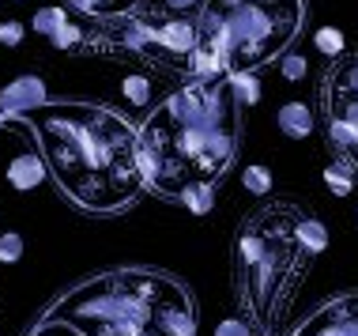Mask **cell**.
<instances>
[{"label": "cell", "mask_w": 358, "mask_h": 336, "mask_svg": "<svg viewBox=\"0 0 358 336\" xmlns=\"http://www.w3.org/2000/svg\"><path fill=\"white\" fill-rule=\"evenodd\" d=\"M61 23H69V12H64V8H38L34 19H31V31H38V34L50 38Z\"/></svg>", "instance_id": "20"}, {"label": "cell", "mask_w": 358, "mask_h": 336, "mask_svg": "<svg viewBox=\"0 0 358 336\" xmlns=\"http://www.w3.org/2000/svg\"><path fill=\"white\" fill-rule=\"evenodd\" d=\"M279 132H283V136H290V140H306L309 132H313V110L306 106V102H283V106H279Z\"/></svg>", "instance_id": "11"}, {"label": "cell", "mask_w": 358, "mask_h": 336, "mask_svg": "<svg viewBox=\"0 0 358 336\" xmlns=\"http://www.w3.org/2000/svg\"><path fill=\"white\" fill-rule=\"evenodd\" d=\"M50 178V167H45L42 151H19V155L8 162V186L19 189V193H31L42 181Z\"/></svg>", "instance_id": "10"}, {"label": "cell", "mask_w": 358, "mask_h": 336, "mask_svg": "<svg viewBox=\"0 0 358 336\" xmlns=\"http://www.w3.org/2000/svg\"><path fill=\"white\" fill-rule=\"evenodd\" d=\"M302 219L306 208L294 200H264L234 227L230 276L253 336H283L294 295L309 276L313 253L298 234Z\"/></svg>", "instance_id": "4"}, {"label": "cell", "mask_w": 358, "mask_h": 336, "mask_svg": "<svg viewBox=\"0 0 358 336\" xmlns=\"http://www.w3.org/2000/svg\"><path fill=\"white\" fill-rule=\"evenodd\" d=\"M69 4L76 8V12L110 23V19H129L143 4V0H69Z\"/></svg>", "instance_id": "12"}, {"label": "cell", "mask_w": 358, "mask_h": 336, "mask_svg": "<svg viewBox=\"0 0 358 336\" xmlns=\"http://www.w3.org/2000/svg\"><path fill=\"white\" fill-rule=\"evenodd\" d=\"M151 76H129V80H121V94L124 102H132V106H151Z\"/></svg>", "instance_id": "18"}, {"label": "cell", "mask_w": 358, "mask_h": 336, "mask_svg": "<svg viewBox=\"0 0 358 336\" xmlns=\"http://www.w3.org/2000/svg\"><path fill=\"white\" fill-rule=\"evenodd\" d=\"M313 46L321 50L324 57H340V53H347V42H343V34L336 31V27H321V31L313 34Z\"/></svg>", "instance_id": "21"}, {"label": "cell", "mask_w": 358, "mask_h": 336, "mask_svg": "<svg viewBox=\"0 0 358 336\" xmlns=\"http://www.w3.org/2000/svg\"><path fill=\"white\" fill-rule=\"evenodd\" d=\"M215 336H253V329H249L245 318H227L215 325Z\"/></svg>", "instance_id": "25"}, {"label": "cell", "mask_w": 358, "mask_h": 336, "mask_svg": "<svg viewBox=\"0 0 358 336\" xmlns=\"http://www.w3.org/2000/svg\"><path fill=\"white\" fill-rule=\"evenodd\" d=\"M50 46L53 50H80V46H87V31L76 23V19H69V23H61L50 34Z\"/></svg>", "instance_id": "17"}, {"label": "cell", "mask_w": 358, "mask_h": 336, "mask_svg": "<svg viewBox=\"0 0 358 336\" xmlns=\"http://www.w3.org/2000/svg\"><path fill=\"white\" fill-rule=\"evenodd\" d=\"M45 102H50V94H45V83L38 76H19V80H12L0 91V113H4V121H23L27 113L45 106Z\"/></svg>", "instance_id": "8"}, {"label": "cell", "mask_w": 358, "mask_h": 336, "mask_svg": "<svg viewBox=\"0 0 358 336\" xmlns=\"http://www.w3.org/2000/svg\"><path fill=\"white\" fill-rule=\"evenodd\" d=\"M355 181H358V170L351 167V162H332V167L324 170V186L332 189L336 197H351L355 193Z\"/></svg>", "instance_id": "14"}, {"label": "cell", "mask_w": 358, "mask_h": 336, "mask_svg": "<svg viewBox=\"0 0 358 336\" xmlns=\"http://www.w3.org/2000/svg\"><path fill=\"white\" fill-rule=\"evenodd\" d=\"M241 186H245L253 197H268L272 193V170L268 167H245L241 170Z\"/></svg>", "instance_id": "19"}, {"label": "cell", "mask_w": 358, "mask_h": 336, "mask_svg": "<svg viewBox=\"0 0 358 336\" xmlns=\"http://www.w3.org/2000/svg\"><path fill=\"white\" fill-rule=\"evenodd\" d=\"M19 257H23V238L15 230H4L0 234V265H15Z\"/></svg>", "instance_id": "23"}, {"label": "cell", "mask_w": 358, "mask_h": 336, "mask_svg": "<svg viewBox=\"0 0 358 336\" xmlns=\"http://www.w3.org/2000/svg\"><path fill=\"white\" fill-rule=\"evenodd\" d=\"M162 4H166L170 15H185V12H192V8H200L204 0H162Z\"/></svg>", "instance_id": "26"}, {"label": "cell", "mask_w": 358, "mask_h": 336, "mask_svg": "<svg viewBox=\"0 0 358 336\" xmlns=\"http://www.w3.org/2000/svg\"><path fill=\"white\" fill-rule=\"evenodd\" d=\"M4 125H8V121H4V113H0V129H4Z\"/></svg>", "instance_id": "27"}, {"label": "cell", "mask_w": 358, "mask_h": 336, "mask_svg": "<svg viewBox=\"0 0 358 336\" xmlns=\"http://www.w3.org/2000/svg\"><path fill=\"white\" fill-rule=\"evenodd\" d=\"M279 69H283L287 83H302V76L309 72V64H306L302 53H283V57H279Z\"/></svg>", "instance_id": "22"}, {"label": "cell", "mask_w": 358, "mask_h": 336, "mask_svg": "<svg viewBox=\"0 0 358 336\" xmlns=\"http://www.w3.org/2000/svg\"><path fill=\"white\" fill-rule=\"evenodd\" d=\"M298 234H302V242H306V249L309 253H324L328 249V227L317 219L313 212H306V219H302V227H298Z\"/></svg>", "instance_id": "15"}, {"label": "cell", "mask_w": 358, "mask_h": 336, "mask_svg": "<svg viewBox=\"0 0 358 336\" xmlns=\"http://www.w3.org/2000/svg\"><path fill=\"white\" fill-rule=\"evenodd\" d=\"M196 336L189 287L159 268H110L64 291L23 336Z\"/></svg>", "instance_id": "3"}, {"label": "cell", "mask_w": 358, "mask_h": 336, "mask_svg": "<svg viewBox=\"0 0 358 336\" xmlns=\"http://www.w3.org/2000/svg\"><path fill=\"white\" fill-rule=\"evenodd\" d=\"M23 34H27V27L19 23V19H4V23H0V46H19Z\"/></svg>", "instance_id": "24"}, {"label": "cell", "mask_w": 358, "mask_h": 336, "mask_svg": "<svg viewBox=\"0 0 358 336\" xmlns=\"http://www.w3.org/2000/svg\"><path fill=\"white\" fill-rule=\"evenodd\" d=\"M200 34H196V23L185 15H170L162 19L159 27H155V46L166 53H178V57H189L192 50H196Z\"/></svg>", "instance_id": "9"}, {"label": "cell", "mask_w": 358, "mask_h": 336, "mask_svg": "<svg viewBox=\"0 0 358 336\" xmlns=\"http://www.w3.org/2000/svg\"><path fill=\"white\" fill-rule=\"evenodd\" d=\"M328 148L358 170V50L332 57L321 83Z\"/></svg>", "instance_id": "6"}, {"label": "cell", "mask_w": 358, "mask_h": 336, "mask_svg": "<svg viewBox=\"0 0 358 336\" xmlns=\"http://www.w3.org/2000/svg\"><path fill=\"white\" fill-rule=\"evenodd\" d=\"M178 204H185L192 216H208L211 208H215V186H208V181H196V186H185L178 197Z\"/></svg>", "instance_id": "13"}, {"label": "cell", "mask_w": 358, "mask_h": 336, "mask_svg": "<svg viewBox=\"0 0 358 336\" xmlns=\"http://www.w3.org/2000/svg\"><path fill=\"white\" fill-rule=\"evenodd\" d=\"M290 336H358V291L321 302L306 321L290 329Z\"/></svg>", "instance_id": "7"}, {"label": "cell", "mask_w": 358, "mask_h": 336, "mask_svg": "<svg viewBox=\"0 0 358 336\" xmlns=\"http://www.w3.org/2000/svg\"><path fill=\"white\" fill-rule=\"evenodd\" d=\"M306 23V0H204L196 34L219 53L227 76L257 72L283 57Z\"/></svg>", "instance_id": "5"}, {"label": "cell", "mask_w": 358, "mask_h": 336, "mask_svg": "<svg viewBox=\"0 0 358 336\" xmlns=\"http://www.w3.org/2000/svg\"><path fill=\"white\" fill-rule=\"evenodd\" d=\"M227 80H230V88H234L238 106H257L260 102V83H257L253 72H234V76H227Z\"/></svg>", "instance_id": "16"}, {"label": "cell", "mask_w": 358, "mask_h": 336, "mask_svg": "<svg viewBox=\"0 0 358 336\" xmlns=\"http://www.w3.org/2000/svg\"><path fill=\"white\" fill-rule=\"evenodd\" d=\"M136 144L151 193L178 200L185 186H215L241 144V106L230 80H192L173 91L143 118Z\"/></svg>", "instance_id": "2"}, {"label": "cell", "mask_w": 358, "mask_h": 336, "mask_svg": "<svg viewBox=\"0 0 358 336\" xmlns=\"http://www.w3.org/2000/svg\"><path fill=\"white\" fill-rule=\"evenodd\" d=\"M31 125L50 178L76 208L113 216L143 189L136 129L94 102H45L23 118Z\"/></svg>", "instance_id": "1"}]
</instances>
